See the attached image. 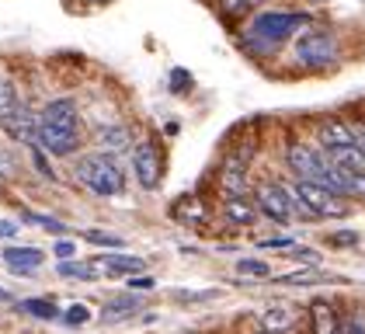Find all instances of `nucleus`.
Instances as JSON below:
<instances>
[{
  "mask_svg": "<svg viewBox=\"0 0 365 334\" xmlns=\"http://www.w3.org/2000/svg\"><path fill=\"white\" fill-rule=\"evenodd\" d=\"M81 111L70 98H56L49 101L42 115L35 118V143L46 150V153H56V157H70L77 153L81 146Z\"/></svg>",
  "mask_w": 365,
  "mask_h": 334,
  "instance_id": "nucleus-1",
  "label": "nucleus"
},
{
  "mask_svg": "<svg viewBox=\"0 0 365 334\" xmlns=\"http://www.w3.org/2000/svg\"><path fill=\"white\" fill-rule=\"evenodd\" d=\"M73 178L87 185L94 195H105V198H115V195L125 192V171L118 167L112 153H87L73 164Z\"/></svg>",
  "mask_w": 365,
  "mask_h": 334,
  "instance_id": "nucleus-2",
  "label": "nucleus"
},
{
  "mask_svg": "<svg viewBox=\"0 0 365 334\" xmlns=\"http://www.w3.org/2000/svg\"><path fill=\"white\" fill-rule=\"evenodd\" d=\"M307 25V18L303 14H292V11H264V14H257L247 28V39L257 42V46H264V49H275L279 42H285L296 28Z\"/></svg>",
  "mask_w": 365,
  "mask_h": 334,
  "instance_id": "nucleus-3",
  "label": "nucleus"
},
{
  "mask_svg": "<svg viewBox=\"0 0 365 334\" xmlns=\"http://www.w3.org/2000/svg\"><path fill=\"white\" fill-rule=\"evenodd\" d=\"M0 126L21 143H35V115L25 108L18 87L11 81H0Z\"/></svg>",
  "mask_w": 365,
  "mask_h": 334,
  "instance_id": "nucleus-4",
  "label": "nucleus"
},
{
  "mask_svg": "<svg viewBox=\"0 0 365 334\" xmlns=\"http://www.w3.org/2000/svg\"><path fill=\"white\" fill-rule=\"evenodd\" d=\"M289 195L307 209L309 220H313V216H344V213H348V202H344L341 195L331 192V188H324V185H313V181H296V185L289 188Z\"/></svg>",
  "mask_w": 365,
  "mask_h": 334,
  "instance_id": "nucleus-5",
  "label": "nucleus"
},
{
  "mask_svg": "<svg viewBox=\"0 0 365 334\" xmlns=\"http://www.w3.org/2000/svg\"><path fill=\"white\" fill-rule=\"evenodd\" d=\"M285 157H289V167L299 174V181H313V185H324V188L337 192L334 188V171H331V164H327L317 150H309V146H303V143H292Z\"/></svg>",
  "mask_w": 365,
  "mask_h": 334,
  "instance_id": "nucleus-6",
  "label": "nucleus"
},
{
  "mask_svg": "<svg viewBox=\"0 0 365 334\" xmlns=\"http://www.w3.org/2000/svg\"><path fill=\"white\" fill-rule=\"evenodd\" d=\"M296 59L309 66V70H320V66H331L337 59V39L327 31H307L299 42H296Z\"/></svg>",
  "mask_w": 365,
  "mask_h": 334,
  "instance_id": "nucleus-7",
  "label": "nucleus"
},
{
  "mask_svg": "<svg viewBox=\"0 0 365 334\" xmlns=\"http://www.w3.org/2000/svg\"><path fill=\"white\" fill-rule=\"evenodd\" d=\"M133 174L146 192H153L164 178V161H160V150L153 143H136L133 146Z\"/></svg>",
  "mask_w": 365,
  "mask_h": 334,
  "instance_id": "nucleus-8",
  "label": "nucleus"
},
{
  "mask_svg": "<svg viewBox=\"0 0 365 334\" xmlns=\"http://www.w3.org/2000/svg\"><path fill=\"white\" fill-rule=\"evenodd\" d=\"M257 209L268 216V220H275L279 226H289V223L296 220L292 216V202H289V192L282 188V185H261L257 188Z\"/></svg>",
  "mask_w": 365,
  "mask_h": 334,
  "instance_id": "nucleus-9",
  "label": "nucleus"
},
{
  "mask_svg": "<svg viewBox=\"0 0 365 334\" xmlns=\"http://www.w3.org/2000/svg\"><path fill=\"white\" fill-rule=\"evenodd\" d=\"M4 261L14 268V275H35L46 261L38 248H4Z\"/></svg>",
  "mask_w": 365,
  "mask_h": 334,
  "instance_id": "nucleus-10",
  "label": "nucleus"
},
{
  "mask_svg": "<svg viewBox=\"0 0 365 334\" xmlns=\"http://www.w3.org/2000/svg\"><path fill=\"white\" fill-rule=\"evenodd\" d=\"M223 192L230 195V198H240L244 195V185H247V161L240 157V153H233L230 161L223 164Z\"/></svg>",
  "mask_w": 365,
  "mask_h": 334,
  "instance_id": "nucleus-11",
  "label": "nucleus"
},
{
  "mask_svg": "<svg viewBox=\"0 0 365 334\" xmlns=\"http://www.w3.org/2000/svg\"><path fill=\"white\" fill-rule=\"evenodd\" d=\"M94 268H105L108 275H143L146 272V261L133 258V254H105V258H98Z\"/></svg>",
  "mask_w": 365,
  "mask_h": 334,
  "instance_id": "nucleus-12",
  "label": "nucleus"
},
{
  "mask_svg": "<svg viewBox=\"0 0 365 334\" xmlns=\"http://www.w3.org/2000/svg\"><path fill=\"white\" fill-rule=\"evenodd\" d=\"M143 300L140 293H122V296H112L108 303L101 306V320H122V317H133L143 310Z\"/></svg>",
  "mask_w": 365,
  "mask_h": 334,
  "instance_id": "nucleus-13",
  "label": "nucleus"
},
{
  "mask_svg": "<svg viewBox=\"0 0 365 334\" xmlns=\"http://www.w3.org/2000/svg\"><path fill=\"white\" fill-rule=\"evenodd\" d=\"M320 143H324L327 153H331V150H341V146H355L359 139H355V129H351V126H344V122L331 118V122L320 126Z\"/></svg>",
  "mask_w": 365,
  "mask_h": 334,
  "instance_id": "nucleus-14",
  "label": "nucleus"
},
{
  "mask_svg": "<svg viewBox=\"0 0 365 334\" xmlns=\"http://www.w3.org/2000/svg\"><path fill=\"white\" fill-rule=\"evenodd\" d=\"M94 139H98L101 153H112V157L133 146V136H129V129H125V126H101V129L94 133Z\"/></svg>",
  "mask_w": 365,
  "mask_h": 334,
  "instance_id": "nucleus-15",
  "label": "nucleus"
},
{
  "mask_svg": "<svg viewBox=\"0 0 365 334\" xmlns=\"http://www.w3.org/2000/svg\"><path fill=\"white\" fill-rule=\"evenodd\" d=\"M331 167L337 171H365V153L359 150V143L355 146H341V150H331Z\"/></svg>",
  "mask_w": 365,
  "mask_h": 334,
  "instance_id": "nucleus-16",
  "label": "nucleus"
},
{
  "mask_svg": "<svg viewBox=\"0 0 365 334\" xmlns=\"http://www.w3.org/2000/svg\"><path fill=\"white\" fill-rule=\"evenodd\" d=\"M292 324H296V317H292V310H285V306H272V310H264V317H261L264 334H282V331H289Z\"/></svg>",
  "mask_w": 365,
  "mask_h": 334,
  "instance_id": "nucleus-17",
  "label": "nucleus"
},
{
  "mask_svg": "<svg viewBox=\"0 0 365 334\" xmlns=\"http://www.w3.org/2000/svg\"><path fill=\"white\" fill-rule=\"evenodd\" d=\"M331 171H334V188H337V195H341V192L365 195V171H337V167H331Z\"/></svg>",
  "mask_w": 365,
  "mask_h": 334,
  "instance_id": "nucleus-18",
  "label": "nucleus"
},
{
  "mask_svg": "<svg viewBox=\"0 0 365 334\" xmlns=\"http://www.w3.org/2000/svg\"><path fill=\"white\" fill-rule=\"evenodd\" d=\"M226 216L233 223H240V226H247V223L257 220V209H254V202H247L240 195V198H226Z\"/></svg>",
  "mask_w": 365,
  "mask_h": 334,
  "instance_id": "nucleus-19",
  "label": "nucleus"
},
{
  "mask_svg": "<svg viewBox=\"0 0 365 334\" xmlns=\"http://www.w3.org/2000/svg\"><path fill=\"white\" fill-rule=\"evenodd\" d=\"M21 310L31 313V317H38V320H53V317H59V306L53 296H31V300L21 303Z\"/></svg>",
  "mask_w": 365,
  "mask_h": 334,
  "instance_id": "nucleus-20",
  "label": "nucleus"
},
{
  "mask_svg": "<svg viewBox=\"0 0 365 334\" xmlns=\"http://www.w3.org/2000/svg\"><path fill=\"white\" fill-rule=\"evenodd\" d=\"M56 272L63 278H81V282H94V278H98L94 265H84V261H59Z\"/></svg>",
  "mask_w": 365,
  "mask_h": 334,
  "instance_id": "nucleus-21",
  "label": "nucleus"
},
{
  "mask_svg": "<svg viewBox=\"0 0 365 334\" xmlns=\"http://www.w3.org/2000/svg\"><path fill=\"white\" fill-rule=\"evenodd\" d=\"M324 272H317V268H299V272H292V275H282L279 285H317V282H324Z\"/></svg>",
  "mask_w": 365,
  "mask_h": 334,
  "instance_id": "nucleus-22",
  "label": "nucleus"
},
{
  "mask_svg": "<svg viewBox=\"0 0 365 334\" xmlns=\"http://www.w3.org/2000/svg\"><path fill=\"white\" fill-rule=\"evenodd\" d=\"M237 272L240 275H251V278H264V275H272V265H264L257 258H240L237 261Z\"/></svg>",
  "mask_w": 365,
  "mask_h": 334,
  "instance_id": "nucleus-23",
  "label": "nucleus"
},
{
  "mask_svg": "<svg viewBox=\"0 0 365 334\" xmlns=\"http://www.w3.org/2000/svg\"><path fill=\"white\" fill-rule=\"evenodd\" d=\"M84 241H91V244H98V248H112V250H118L125 241L122 237H112V233H101V230H87L84 233Z\"/></svg>",
  "mask_w": 365,
  "mask_h": 334,
  "instance_id": "nucleus-24",
  "label": "nucleus"
},
{
  "mask_svg": "<svg viewBox=\"0 0 365 334\" xmlns=\"http://www.w3.org/2000/svg\"><path fill=\"white\" fill-rule=\"evenodd\" d=\"M63 320H66L70 328H81V324H87V320H91V310H87L84 303H77V306H70V310L63 313Z\"/></svg>",
  "mask_w": 365,
  "mask_h": 334,
  "instance_id": "nucleus-25",
  "label": "nucleus"
},
{
  "mask_svg": "<svg viewBox=\"0 0 365 334\" xmlns=\"http://www.w3.org/2000/svg\"><path fill=\"white\" fill-rule=\"evenodd\" d=\"M25 220L29 223H35V226H42V230H53V233H63L66 226L59 220H49V216H38V213H25Z\"/></svg>",
  "mask_w": 365,
  "mask_h": 334,
  "instance_id": "nucleus-26",
  "label": "nucleus"
},
{
  "mask_svg": "<svg viewBox=\"0 0 365 334\" xmlns=\"http://www.w3.org/2000/svg\"><path fill=\"white\" fill-rule=\"evenodd\" d=\"M257 4H261V0H223V11L226 14H244V11H251Z\"/></svg>",
  "mask_w": 365,
  "mask_h": 334,
  "instance_id": "nucleus-27",
  "label": "nucleus"
},
{
  "mask_svg": "<svg viewBox=\"0 0 365 334\" xmlns=\"http://www.w3.org/2000/svg\"><path fill=\"white\" fill-rule=\"evenodd\" d=\"M73 254H77V244H73V241H59V244H56V258H59V261H70Z\"/></svg>",
  "mask_w": 365,
  "mask_h": 334,
  "instance_id": "nucleus-28",
  "label": "nucleus"
},
{
  "mask_svg": "<svg viewBox=\"0 0 365 334\" xmlns=\"http://www.w3.org/2000/svg\"><path fill=\"white\" fill-rule=\"evenodd\" d=\"M331 244H334V248H348V244H359V233H334V237H331Z\"/></svg>",
  "mask_w": 365,
  "mask_h": 334,
  "instance_id": "nucleus-29",
  "label": "nucleus"
},
{
  "mask_svg": "<svg viewBox=\"0 0 365 334\" xmlns=\"http://www.w3.org/2000/svg\"><path fill=\"white\" fill-rule=\"evenodd\" d=\"M289 244H292V241H285V237H279V241H261L257 248H264V250H289Z\"/></svg>",
  "mask_w": 365,
  "mask_h": 334,
  "instance_id": "nucleus-30",
  "label": "nucleus"
},
{
  "mask_svg": "<svg viewBox=\"0 0 365 334\" xmlns=\"http://www.w3.org/2000/svg\"><path fill=\"white\" fill-rule=\"evenodd\" d=\"M170 77H174V81H170V87H174V91H185V84H192V77H188L185 70H174Z\"/></svg>",
  "mask_w": 365,
  "mask_h": 334,
  "instance_id": "nucleus-31",
  "label": "nucleus"
},
{
  "mask_svg": "<svg viewBox=\"0 0 365 334\" xmlns=\"http://www.w3.org/2000/svg\"><path fill=\"white\" fill-rule=\"evenodd\" d=\"M150 285H153V278H146V275L129 278V289H150Z\"/></svg>",
  "mask_w": 365,
  "mask_h": 334,
  "instance_id": "nucleus-32",
  "label": "nucleus"
},
{
  "mask_svg": "<svg viewBox=\"0 0 365 334\" xmlns=\"http://www.w3.org/2000/svg\"><path fill=\"white\" fill-rule=\"evenodd\" d=\"M14 233H18V226H14V223L0 220V237H14Z\"/></svg>",
  "mask_w": 365,
  "mask_h": 334,
  "instance_id": "nucleus-33",
  "label": "nucleus"
},
{
  "mask_svg": "<svg viewBox=\"0 0 365 334\" xmlns=\"http://www.w3.org/2000/svg\"><path fill=\"white\" fill-rule=\"evenodd\" d=\"M337 334H365V331H362V324H344V331H337Z\"/></svg>",
  "mask_w": 365,
  "mask_h": 334,
  "instance_id": "nucleus-34",
  "label": "nucleus"
},
{
  "mask_svg": "<svg viewBox=\"0 0 365 334\" xmlns=\"http://www.w3.org/2000/svg\"><path fill=\"white\" fill-rule=\"evenodd\" d=\"M7 300H11V293H7V289H0V303H7Z\"/></svg>",
  "mask_w": 365,
  "mask_h": 334,
  "instance_id": "nucleus-35",
  "label": "nucleus"
}]
</instances>
